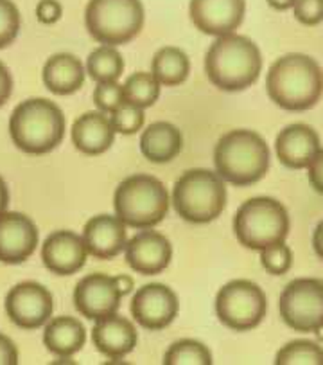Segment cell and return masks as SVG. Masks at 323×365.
<instances>
[{
  "label": "cell",
  "instance_id": "cell-1",
  "mask_svg": "<svg viewBox=\"0 0 323 365\" xmlns=\"http://www.w3.org/2000/svg\"><path fill=\"white\" fill-rule=\"evenodd\" d=\"M271 101L287 112L311 110L323 96V71L314 58L291 53L278 58L266 76Z\"/></svg>",
  "mask_w": 323,
  "mask_h": 365
},
{
  "label": "cell",
  "instance_id": "cell-2",
  "mask_svg": "<svg viewBox=\"0 0 323 365\" xmlns=\"http://www.w3.org/2000/svg\"><path fill=\"white\" fill-rule=\"evenodd\" d=\"M205 72L208 81L219 91H246L263 72V54L248 36L225 34L216 38V42L208 47Z\"/></svg>",
  "mask_w": 323,
  "mask_h": 365
},
{
  "label": "cell",
  "instance_id": "cell-3",
  "mask_svg": "<svg viewBox=\"0 0 323 365\" xmlns=\"http://www.w3.org/2000/svg\"><path fill=\"white\" fill-rule=\"evenodd\" d=\"M216 173L235 187H246L263 180L270 168L266 140L253 130H232L214 148Z\"/></svg>",
  "mask_w": 323,
  "mask_h": 365
},
{
  "label": "cell",
  "instance_id": "cell-4",
  "mask_svg": "<svg viewBox=\"0 0 323 365\" xmlns=\"http://www.w3.org/2000/svg\"><path fill=\"white\" fill-rule=\"evenodd\" d=\"M9 135L23 153L46 155L63 140L65 115L49 99H26L9 117Z\"/></svg>",
  "mask_w": 323,
  "mask_h": 365
},
{
  "label": "cell",
  "instance_id": "cell-5",
  "mask_svg": "<svg viewBox=\"0 0 323 365\" xmlns=\"http://www.w3.org/2000/svg\"><path fill=\"white\" fill-rule=\"evenodd\" d=\"M113 207L126 227L151 229L166 218L169 192L166 185L151 175H132L120 182L113 195Z\"/></svg>",
  "mask_w": 323,
  "mask_h": 365
},
{
  "label": "cell",
  "instance_id": "cell-6",
  "mask_svg": "<svg viewBox=\"0 0 323 365\" xmlns=\"http://www.w3.org/2000/svg\"><path fill=\"white\" fill-rule=\"evenodd\" d=\"M173 205L181 220L194 225L214 222L226 205L225 180L216 171L189 170L173 187Z\"/></svg>",
  "mask_w": 323,
  "mask_h": 365
},
{
  "label": "cell",
  "instance_id": "cell-7",
  "mask_svg": "<svg viewBox=\"0 0 323 365\" xmlns=\"http://www.w3.org/2000/svg\"><path fill=\"white\" fill-rule=\"evenodd\" d=\"M291 229L287 209L270 196H255L240 205L233 218V230L240 245L252 250L286 241Z\"/></svg>",
  "mask_w": 323,
  "mask_h": 365
},
{
  "label": "cell",
  "instance_id": "cell-8",
  "mask_svg": "<svg viewBox=\"0 0 323 365\" xmlns=\"http://www.w3.org/2000/svg\"><path fill=\"white\" fill-rule=\"evenodd\" d=\"M146 20L140 0H90L85 26L101 46H125L140 34Z\"/></svg>",
  "mask_w": 323,
  "mask_h": 365
},
{
  "label": "cell",
  "instance_id": "cell-9",
  "mask_svg": "<svg viewBox=\"0 0 323 365\" xmlns=\"http://www.w3.org/2000/svg\"><path fill=\"white\" fill-rule=\"evenodd\" d=\"M268 299L263 288L248 279L226 282L216 297V313L233 331L255 329L266 317Z\"/></svg>",
  "mask_w": 323,
  "mask_h": 365
},
{
  "label": "cell",
  "instance_id": "cell-10",
  "mask_svg": "<svg viewBox=\"0 0 323 365\" xmlns=\"http://www.w3.org/2000/svg\"><path fill=\"white\" fill-rule=\"evenodd\" d=\"M280 317L297 333L323 329V281L314 277L295 279L280 294Z\"/></svg>",
  "mask_w": 323,
  "mask_h": 365
},
{
  "label": "cell",
  "instance_id": "cell-11",
  "mask_svg": "<svg viewBox=\"0 0 323 365\" xmlns=\"http://www.w3.org/2000/svg\"><path fill=\"white\" fill-rule=\"evenodd\" d=\"M54 301L43 284L34 281L20 282L6 297V313L15 326L22 329H38L46 326L53 315Z\"/></svg>",
  "mask_w": 323,
  "mask_h": 365
},
{
  "label": "cell",
  "instance_id": "cell-12",
  "mask_svg": "<svg viewBox=\"0 0 323 365\" xmlns=\"http://www.w3.org/2000/svg\"><path fill=\"white\" fill-rule=\"evenodd\" d=\"M180 312L178 295L162 282H151L133 295L132 315L142 328L158 331L173 324Z\"/></svg>",
  "mask_w": 323,
  "mask_h": 365
},
{
  "label": "cell",
  "instance_id": "cell-13",
  "mask_svg": "<svg viewBox=\"0 0 323 365\" xmlns=\"http://www.w3.org/2000/svg\"><path fill=\"white\" fill-rule=\"evenodd\" d=\"M122 292L117 277L97 272L83 277L74 290V306L79 313L90 320H101L119 312Z\"/></svg>",
  "mask_w": 323,
  "mask_h": 365
},
{
  "label": "cell",
  "instance_id": "cell-14",
  "mask_svg": "<svg viewBox=\"0 0 323 365\" xmlns=\"http://www.w3.org/2000/svg\"><path fill=\"white\" fill-rule=\"evenodd\" d=\"M246 13V0H191L189 15L196 29L208 36L235 33Z\"/></svg>",
  "mask_w": 323,
  "mask_h": 365
},
{
  "label": "cell",
  "instance_id": "cell-15",
  "mask_svg": "<svg viewBox=\"0 0 323 365\" xmlns=\"http://www.w3.org/2000/svg\"><path fill=\"white\" fill-rule=\"evenodd\" d=\"M126 263L133 272L142 275H157L169 267L173 247L164 234L144 229L126 243Z\"/></svg>",
  "mask_w": 323,
  "mask_h": 365
},
{
  "label": "cell",
  "instance_id": "cell-16",
  "mask_svg": "<svg viewBox=\"0 0 323 365\" xmlns=\"http://www.w3.org/2000/svg\"><path fill=\"white\" fill-rule=\"evenodd\" d=\"M38 245V229L22 212L0 215V261L8 264L23 263Z\"/></svg>",
  "mask_w": 323,
  "mask_h": 365
},
{
  "label": "cell",
  "instance_id": "cell-17",
  "mask_svg": "<svg viewBox=\"0 0 323 365\" xmlns=\"http://www.w3.org/2000/svg\"><path fill=\"white\" fill-rule=\"evenodd\" d=\"M88 250L83 237L72 230H56L42 247V259L47 270L58 275H72L87 263Z\"/></svg>",
  "mask_w": 323,
  "mask_h": 365
},
{
  "label": "cell",
  "instance_id": "cell-18",
  "mask_svg": "<svg viewBox=\"0 0 323 365\" xmlns=\"http://www.w3.org/2000/svg\"><path fill=\"white\" fill-rule=\"evenodd\" d=\"M322 150V140L314 128L304 123H295L280 130L275 140V151L280 164L290 170H305Z\"/></svg>",
  "mask_w": 323,
  "mask_h": 365
},
{
  "label": "cell",
  "instance_id": "cell-19",
  "mask_svg": "<svg viewBox=\"0 0 323 365\" xmlns=\"http://www.w3.org/2000/svg\"><path fill=\"white\" fill-rule=\"evenodd\" d=\"M83 241L90 256L97 259H113L126 249V223L119 216L99 215L87 222Z\"/></svg>",
  "mask_w": 323,
  "mask_h": 365
},
{
  "label": "cell",
  "instance_id": "cell-20",
  "mask_svg": "<svg viewBox=\"0 0 323 365\" xmlns=\"http://www.w3.org/2000/svg\"><path fill=\"white\" fill-rule=\"evenodd\" d=\"M92 342L99 353L112 360H122L137 346V329L133 322L117 313L95 320L92 329Z\"/></svg>",
  "mask_w": 323,
  "mask_h": 365
},
{
  "label": "cell",
  "instance_id": "cell-21",
  "mask_svg": "<svg viewBox=\"0 0 323 365\" xmlns=\"http://www.w3.org/2000/svg\"><path fill=\"white\" fill-rule=\"evenodd\" d=\"M115 133L108 113L99 110L87 112L79 115L72 126V143L81 153L101 155L112 148Z\"/></svg>",
  "mask_w": 323,
  "mask_h": 365
},
{
  "label": "cell",
  "instance_id": "cell-22",
  "mask_svg": "<svg viewBox=\"0 0 323 365\" xmlns=\"http://www.w3.org/2000/svg\"><path fill=\"white\" fill-rule=\"evenodd\" d=\"M83 63L68 53L53 54L43 65V83L53 94L56 96H70L78 92L85 83Z\"/></svg>",
  "mask_w": 323,
  "mask_h": 365
},
{
  "label": "cell",
  "instance_id": "cell-23",
  "mask_svg": "<svg viewBox=\"0 0 323 365\" xmlns=\"http://www.w3.org/2000/svg\"><path fill=\"white\" fill-rule=\"evenodd\" d=\"M184 139L181 132L167 120H158L147 126L140 135V151L154 164H167L180 155Z\"/></svg>",
  "mask_w": 323,
  "mask_h": 365
},
{
  "label": "cell",
  "instance_id": "cell-24",
  "mask_svg": "<svg viewBox=\"0 0 323 365\" xmlns=\"http://www.w3.org/2000/svg\"><path fill=\"white\" fill-rule=\"evenodd\" d=\"M87 342V329L74 317H56L47 324L43 331V344L53 354L60 358H70L83 349Z\"/></svg>",
  "mask_w": 323,
  "mask_h": 365
},
{
  "label": "cell",
  "instance_id": "cell-25",
  "mask_svg": "<svg viewBox=\"0 0 323 365\" xmlns=\"http://www.w3.org/2000/svg\"><path fill=\"white\" fill-rule=\"evenodd\" d=\"M151 74L162 87H178L191 74V60L178 47H162L151 61Z\"/></svg>",
  "mask_w": 323,
  "mask_h": 365
},
{
  "label": "cell",
  "instance_id": "cell-26",
  "mask_svg": "<svg viewBox=\"0 0 323 365\" xmlns=\"http://www.w3.org/2000/svg\"><path fill=\"white\" fill-rule=\"evenodd\" d=\"M125 72V58L115 47L101 46L92 51L87 58V74L95 83H110L119 81Z\"/></svg>",
  "mask_w": 323,
  "mask_h": 365
},
{
  "label": "cell",
  "instance_id": "cell-27",
  "mask_svg": "<svg viewBox=\"0 0 323 365\" xmlns=\"http://www.w3.org/2000/svg\"><path fill=\"white\" fill-rule=\"evenodd\" d=\"M162 85L158 83L151 72H135L126 79L122 85L125 91V101L139 106V108H149L160 98Z\"/></svg>",
  "mask_w": 323,
  "mask_h": 365
},
{
  "label": "cell",
  "instance_id": "cell-28",
  "mask_svg": "<svg viewBox=\"0 0 323 365\" xmlns=\"http://www.w3.org/2000/svg\"><path fill=\"white\" fill-rule=\"evenodd\" d=\"M275 365H323V347L312 340H293L278 351Z\"/></svg>",
  "mask_w": 323,
  "mask_h": 365
},
{
  "label": "cell",
  "instance_id": "cell-29",
  "mask_svg": "<svg viewBox=\"0 0 323 365\" xmlns=\"http://www.w3.org/2000/svg\"><path fill=\"white\" fill-rule=\"evenodd\" d=\"M166 365H211L212 353L198 340L184 339L174 342L164 356Z\"/></svg>",
  "mask_w": 323,
  "mask_h": 365
},
{
  "label": "cell",
  "instance_id": "cell-30",
  "mask_svg": "<svg viewBox=\"0 0 323 365\" xmlns=\"http://www.w3.org/2000/svg\"><path fill=\"white\" fill-rule=\"evenodd\" d=\"M110 120H112V126L117 133L133 135L139 130H142L144 123H146V115H144V108H139V106L125 101L119 108L110 113Z\"/></svg>",
  "mask_w": 323,
  "mask_h": 365
},
{
  "label": "cell",
  "instance_id": "cell-31",
  "mask_svg": "<svg viewBox=\"0 0 323 365\" xmlns=\"http://www.w3.org/2000/svg\"><path fill=\"white\" fill-rule=\"evenodd\" d=\"M260 263L271 275H284L293 267V250L280 241L260 250Z\"/></svg>",
  "mask_w": 323,
  "mask_h": 365
},
{
  "label": "cell",
  "instance_id": "cell-32",
  "mask_svg": "<svg viewBox=\"0 0 323 365\" xmlns=\"http://www.w3.org/2000/svg\"><path fill=\"white\" fill-rule=\"evenodd\" d=\"M20 33V11L13 0H0V49L9 47Z\"/></svg>",
  "mask_w": 323,
  "mask_h": 365
},
{
  "label": "cell",
  "instance_id": "cell-33",
  "mask_svg": "<svg viewBox=\"0 0 323 365\" xmlns=\"http://www.w3.org/2000/svg\"><path fill=\"white\" fill-rule=\"evenodd\" d=\"M125 103V91L119 81H110V83H97L94 91V105L99 112L112 113Z\"/></svg>",
  "mask_w": 323,
  "mask_h": 365
},
{
  "label": "cell",
  "instance_id": "cell-34",
  "mask_svg": "<svg viewBox=\"0 0 323 365\" xmlns=\"http://www.w3.org/2000/svg\"><path fill=\"white\" fill-rule=\"evenodd\" d=\"M295 19L307 27L323 22V0H297L293 6Z\"/></svg>",
  "mask_w": 323,
  "mask_h": 365
},
{
  "label": "cell",
  "instance_id": "cell-35",
  "mask_svg": "<svg viewBox=\"0 0 323 365\" xmlns=\"http://www.w3.org/2000/svg\"><path fill=\"white\" fill-rule=\"evenodd\" d=\"M63 15V6L58 0H40L36 6V19L40 24H56Z\"/></svg>",
  "mask_w": 323,
  "mask_h": 365
},
{
  "label": "cell",
  "instance_id": "cell-36",
  "mask_svg": "<svg viewBox=\"0 0 323 365\" xmlns=\"http://www.w3.org/2000/svg\"><path fill=\"white\" fill-rule=\"evenodd\" d=\"M309 170V182H311L312 189L319 195H323V148L314 155L311 164L307 166Z\"/></svg>",
  "mask_w": 323,
  "mask_h": 365
},
{
  "label": "cell",
  "instance_id": "cell-37",
  "mask_svg": "<svg viewBox=\"0 0 323 365\" xmlns=\"http://www.w3.org/2000/svg\"><path fill=\"white\" fill-rule=\"evenodd\" d=\"M18 364V349L6 335L0 333V365Z\"/></svg>",
  "mask_w": 323,
  "mask_h": 365
},
{
  "label": "cell",
  "instance_id": "cell-38",
  "mask_svg": "<svg viewBox=\"0 0 323 365\" xmlns=\"http://www.w3.org/2000/svg\"><path fill=\"white\" fill-rule=\"evenodd\" d=\"M13 92V78L9 68L0 61V108L8 103Z\"/></svg>",
  "mask_w": 323,
  "mask_h": 365
},
{
  "label": "cell",
  "instance_id": "cell-39",
  "mask_svg": "<svg viewBox=\"0 0 323 365\" xmlns=\"http://www.w3.org/2000/svg\"><path fill=\"white\" fill-rule=\"evenodd\" d=\"M312 249H314L316 256L323 261V220L316 225L314 234H312Z\"/></svg>",
  "mask_w": 323,
  "mask_h": 365
},
{
  "label": "cell",
  "instance_id": "cell-40",
  "mask_svg": "<svg viewBox=\"0 0 323 365\" xmlns=\"http://www.w3.org/2000/svg\"><path fill=\"white\" fill-rule=\"evenodd\" d=\"M8 205H9L8 185H6L4 178L0 177V215H4V212L8 211Z\"/></svg>",
  "mask_w": 323,
  "mask_h": 365
},
{
  "label": "cell",
  "instance_id": "cell-41",
  "mask_svg": "<svg viewBox=\"0 0 323 365\" xmlns=\"http://www.w3.org/2000/svg\"><path fill=\"white\" fill-rule=\"evenodd\" d=\"M117 284H119L120 292H122V295H128L129 292L133 290V279L129 277V275H117Z\"/></svg>",
  "mask_w": 323,
  "mask_h": 365
},
{
  "label": "cell",
  "instance_id": "cell-42",
  "mask_svg": "<svg viewBox=\"0 0 323 365\" xmlns=\"http://www.w3.org/2000/svg\"><path fill=\"white\" fill-rule=\"evenodd\" d=\"M266 2L270 8L277 9V11H287V9L293 8L297 0H266Z\"/></svg>",
  "mask_w": 323,
  "mask_h": 365
}]
</instances>
